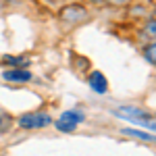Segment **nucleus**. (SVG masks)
I'll list each match as a JSON object with an SVG mask.
<instances>
[{
  "label": "nucleus",
  "mask_w": 156,
  "mask_h": 156,
  "mask_svg": "<svg viewBox=\"0 0 156 156\" xmlns=\"http://www.w3.org/2000/svg\"><path fill=\"white\" fill-rule=\"evenodd\" d=\"M154 44H150V48H146V52H144V54H146V58H148V60H150V62H152V65H154Z\"/></svg>",
  "instance_id": "nucleus-8"
},
{
  "label": "nucleus",
  "mask_w": 156,
  "mask_h": 156,
  "mask_svg": "<svg viewBox=\"0 0 156 156\" xmlns=\"http://www.w3.org/2000/svg\"><path fill=\"white\" fill-rule=\"evenodd\" d=\"M87 85H90L96 94H106L108 92V79L104 77V73H100V71H94L87 77Z\"/></svg>",
  "instance_id": "nucleus-5"
},
{
  "label": "nucleus",
  "mask_w": 156,
  "mask_h": 156,
  "mask_svg": "<svg viewBox=\"0 0 156 156\" xmlns=\"http://www.w3.org/2000/svg\"><path fill=\"white\" fill-rule=\"evenodd\" d=\"M0 127H2V117H0Z\"/></svg>",
  "instance_id": "nucleus-9"
},
{
  "label": "nucleus",
  "mask_w": 156,
  "mask_h": 156,
  "mask_svg": "<svg viewBox=\"0 0 156 156\" xmlns=\"http://www.w3.org/2000/svg\"><path fill=\"white\" fill-rule=\"evenodd\" d=\"M81 123H83V112H81L79 108H69V110H65L58 119H56L54 127L62 133H71V131H75Z\"/></svg>",
  "instance_id": "nucleus-2"
},
{
  "label": "nucleus",
  "mask_w": 156,
  "mask_h": 156,
  "mask_svg": "<svg viewBox=\"0 0 156 156\" xmlns=\"http://www.w3.org/2000/svg\"><path fill=\"white\" fill-rule=\"evenodd\" d=\"M4 62H9V65H15V69H17V67L25 69L29 60H27V58H23V56H4Z\"/></svg>",
  "instance_id": "nucleus-7"
},
{
  "label": "nucleus",
  "mask_w": 156,
  "mask_h": 156,
  "mask_svg": "<svg viewBox=\"0 0 156 156\" xmlns=\"http://www.w3.org/2000/svg\"><path fill=\"white\" fill-rule=\"evenodd\" d=\"M123 135L135 137V140H140V142H152V140H154V135H152V133L137 131V129H131V127H125V129H123Z\"/></svg>",
  "instance_id": "nucleus-6"
},
{
  "label": "nucleus",
  "mask_w": 156,
  "mask_h": 156,
  "mask_svg": "<svg viewBox=\"0 0 156 156\" xmlns=\"http://www.w3.org/2000/svg\"><path fill=\"white\" fill-rule=\"evenodd\" d=\"M19 127L21 129H42V127H48L52 123V117L48 112H27V115H21L19 117Z\"/></svg>",
  "instance_id": "nucleus-3"
},
{
  "label": "nucleus",
  "mask_w": 156,
  "mask_h": 156,
  "mask_svg": "<svg viewBox=\"0 0 156 156\" xmlns=\"http://www.w3.org/2000/svg\"><path fill=\"white\" fill-rule=\"evenodd\" d=\"M90 2H98V0H90Z\"/></svg>",
  "instance_id": "nucleus-10"
},
{
  "label": "nucleus",
  "mask_w": 156,
  "mask_h": 156,
  "mask_svg": "<svg viewBox=\"0 0 156 156\" xmlns=\"http://www.w3.org/2000/svg\"><path fill=\"white\" fill-rule=\"evenodd\" d=\"M34 75L27 71V69H6L2 73V79L4 81H12V83H27Z\"/></svg>",
  "instance_id": "nucleus-4"
},
{
  "label": "nucleus",
  "mask_w": 156,
  "mask_h": 156,
  "mask_svg": "<svg viewBox=\"0 0 156 156\" xmlns=\"http://www.w3.org/2000/svg\"><path fill=\"white\" fill-rule=\"evenodd\" d=\"M112 115L119 117V119L129 121V123H135V125H140V127L154 129L152 117H150L146 110H142V108H137V106H121V108H117V110H112Z\"/></svg>",
  "instance_id": "nucleus-1"
}]
</instances>
